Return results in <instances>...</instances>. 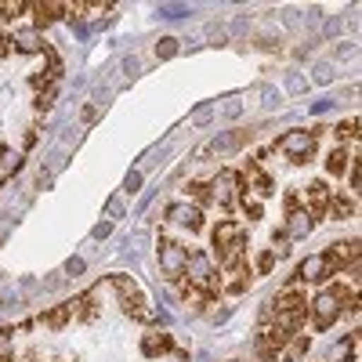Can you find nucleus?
<instances>
[{
    "label": "nucleus",
    "mask_w": 362,
    "mask_h": 362,
    "mask_svg": "<svg viewBox=\"0 0 362 362\" xmlns=\"http://www.w3.org/2000/svg\"><path fill=\"white\" fill-rule=\"evenodd\" d=\"M29 11H33V18H37V22H33V29L40 33L44 25H51V18H62L69 8H66V4H29Z\"/></svg>",
    "instance_id": "15"
},
{
    "label": "nucleus",
    "mask_w": 362,
    "mask_h": 362,
    "mask_svg": "<svg viewBox=\"0 0 362 362\" xmlns=\"http://www.w3.org/2000/svg\"><path fill=\"white\" fill-rule=\"evenodd\" d=\"M322 279H329L326 261H322V254H312L305 264L297 268V279H293V283H322Z\"/></svg>",
    "instance_id": "11"
},
{
    "label": "nucleus",
    "mask_w": 362,
    "mask_h": 362,
    "mask_svg": "<svg viewBox=\"0 0 362 362\" xmlns=\"http://www.w3.org/2000/svg\"><path fill=\"white\" fill-rule=\"evenodd\" d=\"M337 319H341V297L334 290H319L315 300H312V326L322 334V329H329Z\"/></svg>",
    "instance_id": "4"
},
{
    "label": "nucleus",
    "mask_w": 362,
    "mask_h": 362,
    "mask_svg": "<svg viewBox=\"0 0 362 362\" xmlns=\"http://www.w3.org/2000/svg\"><path fill=\"white\" fill-rule=\"evenodd\" d=\"M0 239H4V235H0Z\"/></svg>",
    "instance_id": "32"
},
{
    "label": "nucleus",
    "mask_w": 362,
    "mask_h": 362,
    "mask_svg": "<svg viewBox=\"0 0 362 362\" xmlns=\"http://www.w3.org/2000/svg\"><path fill=\"white\" fill-rule=\"evenodd\" d=\"M185 264H189V250L181 243H174V239H160V268L170 283L185 279Z\"/></svg>",
    "instance_id": "3"
},
{
    "label": "nucleus",
    "mask_w": 362,
    "mask_h": 362,
    "mask_svg": "<svg viewBox=\"0 0 362 362\" xmlns=\"http://www.w3.org/2000/svg\"><path fill=\"white\" fill-rule=\"evenodd\" d=\"M239 185H243V177H239L235 170H221V174H214V181H210L206 189H210V199L228 210L235 203V196H239Z\"/></svg>",
    "instance_id": "6"
},
{
    "label": "nucleus",
    "mask_w": 362,
    "mask_h": 362,
    "mask_svg": "<svg viewBox=\"0 0 362 362\" xmlns=\"http://www.w3.org/2000/svg\"><path fill=\"white\" fill-rule=\"evenodd\" d=\"M214 254L225 268H235L243 264V254H247V232L239 228L235 221H221L214 228Z\"/></svg>",
    "instance_id": "1"
},
{
    "label": "nucleus",
    "mask_w": 362,
    "mask_h": 362,
    "mask_svg": "<svg viewBox=\"0 0 362 362\" xmlns=\"http://www.w3.org/2000/svg\"><path fill=\"white\" fill-rule=\"evenodd\" d=\"M329 80H334V66H326V62H322V66L312 69V83H329Z\"/></svg>",
    "instance_id": "22"
},
{
    "label": "nucleus",
    "mask_w": 362,
    "mask_h": 362,
    "mask_svg": "<svg viewBox=\"0 0 362 362\" xmlns=\"http://www.w3.org/2000/svg\"><path fill=\"white\" fill-rule=\"evenodd\" d=\"M156 54H160V58H174V54H177V40H174V37L156 40Z\"/></svg>",
    "instance_id": "21"
},
{
    "label": "nucleus",
    "mask_w": 362,
    "mask_h": 362,
    "mask_svg": "<svg viewBox=\"0 0 362 362\" xmlns=\"http://www.w3.org/2000/svg\"><path fill=\"white\" fill-rule=\"evenodd\" d=\"M250 134L254 131H225V134H218L214 141L203 148V156H232L235 148H243L250 141Z\"/></svg>",
    "instance_id": "7"
},
{
    "label": "nucleus",
    "mask_w": 362,
    "mask_h": 362,
    "mask_svg": "<svg viewBox=\"0 0 362 362\" xmlns=\"http://www.w3.org/2000/svg\"><path fill=\"white\" fill-rule=\"evenodd\" d=\"M326 170H329V174H344V170H348V153H344V148H334V153H329Z\"/></svg>",
    "instance_id": "20"
},
{
    "label": "nucleus",
    "mask_w": 362,
    "mask_h": 362,
    "mask_svg": "<svg viewBox=\"0 0 362 362\" xmlns=\"http://www.w3.org/2000/svg\"><path fill=\"white\" fill-rule=\"evenodd\" d=\"M73 312H76V300H69V305H62V308H54V312H47L40 322L44 326H51V329H58V326H66L69 319H73Z\"/></svg>",
    "instance_id": "17"
},
{
    "label": "nucleus",
    "mask_w": 362,
    "mask_h": 362,
    "mask_svg": "<svg viewBox=\"0 0 362 362\" xmlns=\"http://www.w3.org/2000/svg\"><path fill=\"white\" fill-rule=\"evenodd\" d=\"M119 214H124V199H112V203L105 206V218H109V221H116Z\"/></svg>",
    "instance_id": "27"
},
{
    "label": "nucleus",
    "mask_w": 362,
    "mask_h": 362,
    "mask_svg": "<svg viewBox=\"0 0 362 362\" xmlns=\"http://www.w3.org/2000/svg\"><path fill=\"white\" fill-rule=\"evenodd\" d=\"M341 134H358V119H344V124L337 127V138Z\"/></svg>",
    "instance_id": "28"
},
{
    "label": "nucleus",
    "mask_w": 362,
    "mask_h": 362,
    "mask_svg": "<svg viewBox=\"0 0 362 362\" xmlns=\"http://www.w3.org/2000/svg\"><path fill=\"white\" fill-rule=\"evenodd\" d=\"M124 69H127V73H131V76H134V73H141V66H138V62H134V58H127V66H124Z\"/></svg>",
    "instance_id": "31"
},
{
    "label": "nucleus",
    "mask_w": 362,
    "mask_h": 362,
    "mask_svg": "<svg viewBox=\"0 0 362 362\" xmlns=\"http://www.w3.org/2000/svg\"><path fill=\"white\" fill-rule=\"evenodd\" d=\"M272 264H276V254H272V250H264V254L257 257V264H254V272H261V276H264V272H272Z\"/></svg>",
    "instance_id": "23"
},
{
    "label": "nucleus",
    "mask_w": 362,
    "mask_h": 362,
    "mask_svg": "<svg viewBox=\"0 0 362 362\" xmlns=\"http://www.w3.org/2000/svg\"><path fill=\"white\" fill-rule=\"evenodd\" d=\"M185 192L192 196V206H199V210H203V206H210V203H214V199H210V189L203 185V181H192V185H189Z\"/></svg>",
    "instance_id": "19"
},
{
    "label": "nucleus",
    "mask_w": 362,
    "mask_h": 362,
    "mask_svg": "<svg viewBox=\"0 0 362 362\" xmlns=\"http://www.w3.org/2000/svg\"><path fill=\"white\" fill-rule=\"evenodd\" d=\"M138 189H141V174H138V170H131V174H127V181H124V192L131 196V192H138Z\"/></svg>",
    "instance_id": "25"
},
{
    "label": "nucleus",
    "mask_w": 362,
    "mask_h": 362,
    "mask_svg": "<svg viewBox=\"0 0 362 362\" xmlns=\"http://www.w3.org/2000/svg\"><path fill=\"white\" fill-rule=\"evenodd\" d=\"M286 87H290V95H300L308 83H305V76H300V73H290V83H286Z\"/></svg>",
    "instance_id": "26"
},
{
    "label": "nucleus",
    "mask_w": 362,
    "mask_h": 362,
    "mask_svg": "<svg viewBox=\"0 0 362 362\" xmlns=\"http://www.w3.org/2000/svg\"><path fill=\"white\" fill-rule=\"evenodd\" d=\"M279 148H283L293 163H308V160L315 156L319 141H315V134H308V131H290V134L279 138Z\"/></svg>",
    "instance_id": "5"
},
{
    "label": "nucleus",
    "mask_w": 362,
    "mask_h": 362,
    "mask_svg": "<svg viewBox=\"0 0 362 362\" xmlns=\"http://www.w3.org/2000/svg\"><path fill=\"white\" fill-rule=\"evenodd\" d=\"M170 348H174L170 334H160V329H153V334H145V337H141V355H145V358L170 355Z\"/></svg>",
    "instance_id": "12"
},
{
    "label": "nucleus",
    "mask_w": 362,
    "mask_h": 362,
    "mask_svg": "<svg viewBox=\"0 0 362 362\" xmlns=\"http://www.w3.org/2000/svg\"><path fill=\"white\" fill-rule=\"evenodd\" d=\"M66 272H69V276H80V272H83V261H80V257H73V261L66 264Z\"/></svg>",
    "instance_id": "30"
},
{
    "label": "nucleus",
    "mask_w": 362,
    "mask_h": 362,
    "mask_svg": "<svg viewBox=\"0 0 362 362\" xmlns=\"http://www.w3.org/2000/svg\"><path fill=\"white\" fill-rule=\"evenodd\" d=\"M15 47H18V51H25V54H37V51H47V47H44V40H40V33H37V29H22V33L15 37Z\"/></svg>",
    "instance_id": "16"
},
{
    "label": "nucleus",
    "mask_w": 362,
    "mask_h": 362,
    "mask_svg": "<svg viewBox=\"0 0 362 362\" xmlns=\"http://www.w3.org/2000/svg\"><path fill=\"white\" fill-rule=\"evenodd\" d=\"M167 221L177 225V228L199 232V228H203V210L192 206V203H170V206H167Z\"/></svg>",
    "instance_id": "8"
},
{
    "label": "nucleus",
    "mask_w": 362,
    "mask_h": 362,
    "mask_svg": "<svg viewBox=\"0 0 362 362\" xmlns=\"http://www.w3.org/2000/svg\"><path fill=\"white\" fill-rule=\"evenodd\" d=\"M308 348H312V341L305 337V334H293L283 348H279V362H300L308 355Z\"/></svg>",
    "instance_id": "13"
},
{
    "label": "nucleus",
    "mask_w": 362,
    "mask_h": 362,
    "mask_svg": "<svg viewBox=\"0 0 362 362\" xmlns=\"http://www.w3.org/2000/svg\"><path fill=\"white\" fill-rule=\"evenodd\" d=\"M312 232V218L297 199H286V239H305Z\"/></svg>",
    "instance_id": "9"
},
{
    "label": "nucleus",
    "mask_w": 362,
    "mask_h": 362,
    "mask_svg": "<svg viewBox=\"0 0 362 362\" xmlns=\"http://www.w3.org/2000/svg\"><path fill=\"white\" fill-rule=\"evenodd\" d=\"M358 167H362V163L355 160V163H351V189H355V192H358V185H362V170H358Z\"/></svg>",
    "instance_id": "29"
},
{
    "label": "nucleus",
    "mask_w": 362,
    "mask_h": 362,
    "mask_svg": "<svg viewBox=\"0 0 362 362\" xmlns=\"http://www.w3.org/2000/svg\"><path fill=\"white\" fill-rule=\"evenodd\" d=\"M243 206H247V218H250V221H261V214H264V206H261L257 199H243Z\"/></svg>",
    "instance_id": "24"
},
{
    "label": "nucleus",
    "mask_w": 362,
    "mask_h": 362,
    "mask_svg": "<svg viewBox=\"0 0 362 362\" xmlns=\"http://www.w3.org/2000/svg\"><path fill=\"white\" fill-rule=\"evenodd\" d=\"M105 283H112V290L119 297V308H124L131 319H148V315H153V312H148V305H145V293L138 290V283L131 276H112Z\"/></svg>",
    "instance_id": "2"
},
{
    "label": "nucleus",
    "mask_w": 362,
    "mask_h": 362,
    "mask_svg": "<svg viewBox=\"0 0 362 362\" xmlns=\"http://www.w3.org/2000/svg\"><path fill=\"white\" fill-rule=\"evenodd\" d=\"M250 279H254V272H250L247 264L225 268V290H228V293H243V290L250 286Z\"/></svg>",
    "instance_id": "14"
},
{
    "label": "nucleus",
    "mask_w": 362,
    "mask_h": 362,
    "mask_svg": "<svg viewBox=\"0 0 362 362\" xmlns=\"http://www.w3.org/2000/svg\"><path fill=\"white\" fill-rule=\"evenodd\" d=\"M329 196H334V192H329V189L322 185V181H312V185H308V206H305V214L312 218V225H315V221L326 214Z\"/></svg>",
    "instance_id": "10"
},
{
    "label": "nucleus",
    "mask_w": 362,
    "mask_h": 362,
    "mask_svg": "<svg viewBox=\"0 0 362 362\" xmlns=\"http://www.w3.org/2000/svg\"><path fill=\"white\" fill-rule=\"evenodd\" d=\"M326 210L341 221V218H351V214H355V203H351L348 196H341V192H337V196H329V206H326Z\"/></svg>",
    "instance_id": "18"
}]
</instances>
